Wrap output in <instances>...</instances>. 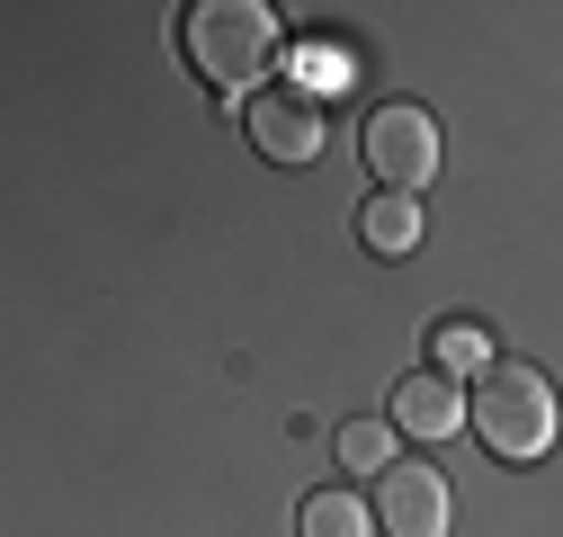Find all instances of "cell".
Listing matches in <instances>:
<instances>
[{
  "mask_svg": "<svg viewBox=\"0 0 563 537\" xmlns=\"http://www.w3.org/2000/svg\"><path fill=\"white\" fill-rule=\"evenodd\" d=\"M465 421L483 430V448H492V457H510V465L545 457V448H554V430H563L554 376H545V368H528V359H492V368L474 376Z\"/></svg>",
  "mask_w": 563,
  "mask_h": 537,
  "instance_id": "cell-2",
  "label": "cell"
},
{
  "mask_svg": "<svg viewBox=\"0 0 563 537\" xmlns=\"http://www.w3.org/2000/svg\"><path fill=\"white\" fill-rule=\"evenodd\" d=\"M358 233H367V251H376V260H411L430 224H420V197H402V188H376L367 207H358Z\"/></svg>",
  "mask_w": 563,
  "mask_h": 537,
  "instance_id": "cell-7",
  "label": "cell"
},
{
  "mask_svg": "<svg viewBox=\"0 0 563 537\" xmlns=\"http://www.w3.org/2000/svg\"><path fill=\"white\" fill-rule=\"evenodd\" d=\"M242 125H251V144L277 171L322 162V99L313 90H260V99H242Z\"/></svg>",
  "mask_w": 563,
  "mask_h": 537,
  "instance_id": "cell-4",
  "label": "cell"
},
{
  "mask_svg": "<svg viewBox=\"0 0 563 537\" xmlns=\"http://www.w3.org/2000/svg\"><path fill=\"white\" fill-rule=\"evenodd\" d=\"M367 528H376V511L349 493V484L313 493V502H305V519H296V537H367Z\"/></svg>",
  "mask_w": 563,
  "mask_h": 537,
  "instance_id": "cell-8",
  "label": "cell"
},
{
  "mask_svg": "<svg viewBox=\"0 0 563 537\" xmlns=\"http://www.w3.org/2000/svg\"><path fill=\"white\" fill-rule=\"evenodd\" d=\"M376 519L385 537H448V475L420 457H394L376 475Z\"/></svg>",
  "mask_w": 563,
  "mask_h": 537,
  "instance_id": "cell-5",
  "label": "cell"
},
{
  "mask_svg": "<svg viewBox=\"0 0 563 537\" xmlns=\"http://www.w3.org/2000/svg\"><path fill=\"white\" fill-rule=\"evenodd\" d=\"M358 153L376 162L385 188L420 197V188H430V171H439V117H430V108H411V99H385V108H367Z\"/></svg>",
  "mask_w": 563,
  "mask_h": 537,
  "instance_id": "cell-3",
  "label": "cell"
},
{
  "mask_svg": "<svg viewBox=\"0 0 563 537\" xmlns=\"http://www.w3.org/2000/svg\"><path fill=\"white\" fill-rule=\"evenodd\" d=\"M402 439H448L456 421H465V394H456V376H439V368H420V376H394V413H385Z\"/></svg>",
  "mask_w": 563,
  "mask_h": 537,
  "instance_id": "cell-6",
  "label": "cell"
},
{
  "mask_svg": "<svg viewBox=\"0 0 563 537\" xmlns=\"http://www.w3.org/2000/svg\"><path fill=\"white\" fill-rule=\"evenodd\" d=\"M179 54L197 63V81L260 99L268 63H277V10H260V0H197V10H179Z\"/></svg>",
  "mask_w": 563,
  "mask_h": 537,
  "instance_id": "cell-1",
  "label": "cell"
},
{
  "mask_svg": "<svg viewBox=\"0 0 563 537\" xmlns=\"http://www.w3.org/2000/svg\"><path fill=\"white\" fill-rule=\"evenodd\" d=\"M430 368H439V376H483V368H492L483 322H439V331H430Z\"/></svg>",
  "mask_w": 563,
  "mask_h": 537,
  "instance_id": "cell-9",
  "label": "cell"
},
{
  "mask_svg": "<svg viewBox=\"0 0 563 537\" xmlns=\"http://www.w3.org/2000/svg\"><path fill=\"white\" fill-rule=\"evenodd\" d=\"M340 465L349 475H385L394 465V421H340Z\"/></svg>",
  "mask_w": 563,
  "mask_h": 537,
  "instance_id": "cell-10",
  "label": "cell"
}]
</instances>
